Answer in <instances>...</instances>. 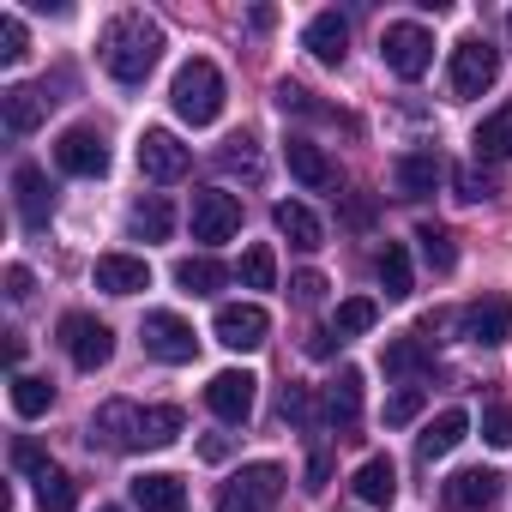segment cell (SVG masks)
<instances>
[{"mask_svg": "<svg viewBox=\"0 0 512 512\" xmlns=\"http://www.w3.org/2000/svg\"><path fill=\"white\" fill-rule=\"evenodd\" d=\"M97 55H103V67H109L115 85H145L151 67L163 61V31H157V19H145V13H115V19L103 25Z\"/></svg>", "mask_w": 512, "mask_h": 512, "instance_id": "obj_1", "label": "cell"}, {"mask_svg": "<svg viewBox=\"0 0 512 512\" xmlns=\"http://www.w3.org/2000/svg\"><path fill=\"white\" fill-rule=\"evenodd\" d=\"M356 494H362L368 506H392V500H398V464H392L386 452H374V458L356 470Z\"/></svg>", "mask_w": 512, "mask_h": 512, "instance_id": "obj_26", "label": "cell"}, {"mask_svg": "<svg viewBox=\"0 0 512 512\" xmlns=\"http://www.w3.org/2000/svg\"><path fill=\"white\" fill-rule=\"evenodd\" d=\"M452 187H458V199H470V205L494 193V181H488V175H476V169H458V175H452Z\"/></svg>", "mask_w": 512, "mask_h": 512, "instance_id": "obj_46", "label": "cell"}, {"mask_svg": "<svg viewBox=\"0 0 512 512\" xmlns=\"http://www.w3.org/2000/svg\"><path fill=\"white\" fill-rule=\"evenodd\" d=\"M235 278H241V290H278V253H272L266 241H253V247L241 253Z\"/></svg>", "mask_w": 512, "mask_h": 512, "instance_id": "obj_32", "label": "cell"}, {"mask_svg": "<svg viewBox=\"0 0 512 512\" xmlns=\"http://www.w3.org/2000/svg\"><path fill=\"white\" fill-rule=\"evenodd\" d=\"M139 338H145V350H151L157 362H169V368H181V362H193V356H199L193 326H187L181 314H169V308H151V314H145V326H139Z\"/></svg>", "mask_w": 512, "mask_h": 512, "instance_id": "obj_7", "label": "cell"}, {"mask_svg": "<svg viewBox=\"0 0 512 512\" xmlns=\"http://www.w3.org/2000/svg\"><path fill=\"white\" fill-rule=\"evenodd\" d=\"M127 229H133L139 241H163V235L175 229V211H169V199H157V193L133 199V211H127Z\"/></svg>", "mask_w": 512, "mask_h": 512, "instance_id": "obj_30", "label": "cell"}, {"mask_svg": "<svg viewBox=\"0 0 512 512\" xmlns=\"http://www.w3.org/2000/svg\"><path fill=\"white\" fill-rule=\"evenodd\" d=\"M278 109H284V115H314V121H332V109H320V103H314V91H302V85H290V79L278 85Z\"/></svg>", "mask_w": 512, "mask_h": 512, "instance_id": "obj_40", "label": "cell"}, {"mask_svg": "<svg viewBox=\"0 0 512 512\" xmlns=\"http://www.w3.org/2000/svg\"><path fill=\"white\" fill-rule=\"evenodd\" d=\"M97 290L103 296H139V290H151V266L139 253H103L97 260Z\"/></svg>", "mask_w": 512, "mask_h": 512, "instance_id": "obj_18", "label": "cell"}, {"mask_svg": "<svg viewBox=\"0 0 512 512\" xmlns=\"http://www.w3.org/2000/svg\"><path fill=\"white\" fill-rule=\"evenodd\" d=\"M272 223H278V235H284L290 247H302V253L326 247V223H320L308 205H296V199H278V205H272Z\"/></svg>", "mask_w": 512, "mask_h": 512, "instance_id": "obj_22", "label": "cell"}, {"mask_svg": "<svg viewBox=\"0 0 512 512\" xmlns=\"http://www.w3.org/2000/svg\"><path fill=\"white\" fill-rule=\"evenodd\" d=\"M211 332H217V344H223V350H260V344H266V332H272V320H266V308H260V302H223V308H217V320H211Z\"/></svg>", "mask_w": 512, "mask_h": 512, "instance_id": "obj_8", "label": "cell"}, {"mask_svg": "<svg viewBox=\"0 0 512 512\" xmlns=\"http://www.w3.org/2000/svg\"><path fill=\"white\" fill-rule=\"evenodd\" d=\"M37 506H43V512H73V506H79V488H73V476H67V470H49V476H37Z\"/></svg>", "mask_w": 512, "mask_h": 512, "instance_id": "obj_37", "label": "cell"}, {"mask_svg": "<svg viewBox=\"0 0 512 512\" xmlns=\"http://www.w3.org/2000/svg\"><path fill=\"white\" fill-rule=\"evenodd\" d=\"M476 163H506L512 157V103H500L482 127H476Z\"/></svg>", "mask_w": 512, "mask_h": 512, "instance_id": "obj_27", "label": "cell"}, {"mask_svg": "<svg viewBox=\"0 0 512 512\" xmlns=\"http://www.w3.org/2000/svg\"><path fill=\"white\" fill-rule=\"evenodd\" d=\"M253 392H260V380H253L247 368H223L205 380V410L217 422H247L253 416Z\"/></svg>", "mask_w": 512, "mask_h": 512, "instance_id": "obj_9", "label": "cell"}, {"mask_svg": "<svg viewBox=\"0 0 512 512\" xmlns=\"http://www.w3.org/2000/svg\"><path fill=\"white\" fill-rule=\"evenodd\" d=\"M440 500H446V512H482L500 500V476L494 470H458V476H446Z\"/></svg>", "mask_w": 512, "mask_h": 512, "instance_id": "obj_17", "label": "cell"}, {"mask_svg": "<svg viewBox=\"0 0 512 512\" xmlns=\"http://www.w3.org/2000/svg\"><path fill=\"white\" fill-rule=\"evenodd\" d=\"M187 428V416L175 404H145L139 416V452H157V446H175V434Z\"/></svg>", "mask_w": 512, "mask_h": 512, "instance_id": "obj_28", "label": "cell"}, {"mask_svg": "<svg viewBox=\"0 0 512 512\" xmlns=\"http://www.w3.org/2000/svg\"><path fill=\"white\" fill-rule=\"evenodd\" d=\"M217 169H223V175H241V181H260V175H266V163H260V145H253V133H235V139H223V151H217Z\"/></svg>", "mask_w": 512, "mask_h": 512, "instance_id": "obj_31", "label": "cell"}, {"mask_svg": "<svg viewBox=\"0 0 512 512\" xmlns=\"http://www.w3.org/2000/svg\"><path fill=\"white\" fill-rule=\"evenodd\" d=\"M332 338H338V332H314V338H308V356H332Z\"/></svg>", "mask_w": 512, "mask_h": 512, "instance_id": "obj_50", "label": "cell"}, {"mask_svg": "<svg viewBox=\"0 0 512 512\" xmlns=\"http://www.w3.org/2000/svg\"><path fill=\"white\" fill-rule=\"evenodd\" d=\"M139 169H145V181H181L193 169V151L169 127H145L139 133Z\"/></svg>", "mask_w": 512, "mask_h": 512, "instance_id": "obj_10", "label": "cell"}, {"mask_svg": "<svg viewBox=\"0 0 512 512\" xmlns=\"http://www.w3.org/2000/svg\"><path fill=\"white\" fill-rule=\"evenodd\" d=\"M199 458H211V464H223V458H229V440H223V434H211V440L199 446Z\"/></svg>", "mask_w": 512, "mask_h": 512, "instance_id": "obj_49", "label": "cell"}, {"mask_svg": "<svg viewBox=\"0 0 512 512\" xmlns=\"http://www.w3.org/2000/svg\"><path fill=\"white\" fill-rule=\"evenodd\" d=\"M494 79H500V49L482 43V37H464V43L452 49V73H446L452 97H482Z\"/></svg>", "mask_w": 512, "mask_h": 512, "instance_id": "obj_6", "label": "cell"}, {"mask_svg": "<svg viewBox=\"0 0 512 512\" xmlns=\"http://www.w3.org/2000/svg\"><path fill=\"white\" fill-rule=\"evenodd\" d=\"M374 272H380V290H386L392 302H404V296H410V253H404V241H386V247H380Z\"/></svg>", "mask_w": 512, "mask_h": 512, "instance_id": "obj_33", "label": "cell"}, {"mask_svg": "<svg viewBox=\"0 0 512 512\" xmlns=\"http://www.w3.org/2000/svg\"><path fill=\"white\" fill-rule=\"evenodd\" d=\"M278 494H284V470L278 464H241L217 488V512H272Z\"/></svg>", "mask_w": 512, "mask_h": 512, "instance_id": "obj_3", "label": "cell"}, {"mask_svg": "<svg viewBox=\"0 0 512 512\" xmlns=\"http://www.w3.org/2000/svg\"><path fill=\"white\" fill-rule=\"evenodd\" d=\"M380 61L398 73V79H422L428 67H434V37L422 31V25H386L380 31Z\"/></svg>", "mask_w": 512, "mask_h": 512, "instance_id": "obj_5", "label": "cell"}, {"mask_svg": "<svg viewBox=\"0 0 512 512\" xmlns=\"http://www.w3.org/2000/svg\"><path fill=\"white\" fill-rule=\"evenodd\" d=\"M169 103H175V115H181L187 127H211V121L223 115V73H217L205 55L181 61V73H175V85H169Z\"/></svg>", "mask_w": 512, "mask_h": 512, "instance_id": "obj_2", "label": "cell"}, {"mask_svg": "<svg viewBox=\"0 0 512 512\" xmlns=\"http://www.w3.org/2000/svg\"><path fill=\"white\" fill-rule=\"evenodd\" d=\"M241 229V199L223 187L193 193V241H229Z\"/></svg>", "mask_w": 512, "mask_h": 512, "instance_id": "obj_13", "label": "cell"}, {"mask_svg": "<svg viewBox=\"0 0 512 512\" xmlns=\"http://www.w3.org/2000/svg\"><path fill=\"white\" fill-rule=\"evenodd\" d=\"M416 416H422V386H404L386 398V428H410Z\"/></svg>", "mask_w": 512, "mask_h": 512, "instance_id": "obj_41", "label": "cell"}, {"mask_svg": "<svg viewBox=\"0 0 512 512\" xmlns=\"http://www.w3.org/2000/svg\"><path fill=\"white\" fill-rule=\"evenodd\" d=\"M13 464H19V470H31V476H49V470H55V464H49V452H43L37 440H13Z\"/></svg>", "mask_w": 512, "mask_h": 512, "instance_id": "obj_44", "label": "cell"}, {"mask_svg": "<svg viewBox=\"0 0 512 512\" xmlns=\"http://www.w3.org/2000/svg\"><path fill=\"white\" fill-rule=\"evenodd\" d=\"M49 404H55V386L43 374H13V410L19 416H49Z\"/></svg>", "mask_w": 512, "mask_h": 512, "instance_id": "obj_35", "label": "cell"}, {"mask_svg": "<svg viewBox=\"0 0 512 512\" xmlns=\"http://www.w3.org/2000/svg\"><path fill=\"white\" fill-rule=\"evenodd\" d=\"M302 49H308L314 61L338 67V61L350 55V19H344V13H314L308 31H302Z\"/></svg>", "mask_w": 512, "mask_h": 512, "instance_id": "obj_19", "label": "cell"}, {"mask_svg": "<svg viewBox=\"0 0 512 512\" xmlns=\"http://www.w3.org/2000/svg\"><path fill=\"white\" fill-rule=\"evenodd\" d=\"M103 512H121V506H103Z\"/></svg>", "mask_w": 512, "mask_h": 512, "instance_id": "obj_51", "label": "cell"}, {"mask_svg": "<svg viewBox=\"0 0 512 512\" xmlns=\"http://www.w3.org/2000/svg\"><path fill=\"white\" fill-rule=\"evenodd\" d=\"M49 85H7L0 91V121H7V133L13 139H25V133H37L43 127V115H49Z\"/></svg>", "mask_w": 512, "mask_h": 512, "instance_id": "obj_16", "label": "cell"}, {"mask_svg": "<svg viewBox=\"0 0 512 512\" xmlns=\"http://www.w3.org/2000/svg\"><path fill=\"white\" fill-rule=\"evenodd\" d=\"M175 284H181L187 296H217V290L229 284V272L211 260V253H187V260L175 266Z\"/></svg>", "mask_w": 512, "mask_h": 512, "instance_id": "obj_29", "label": "cell"}, {"mask_svg": "<svg viewBox=\"0 0 512 512\" xmlns=\"http://www.w3.org/2000/svg\"><path fill=\"white\" fill-rule=\"evenodd\" d=\"M374 320H380V302H368V296H350V302H338V320H332V332H338V344H344V338H362V332H374Z\"/></svg>", "mask_w": 512, "mask_h": 512, "instance_id": "obj_34", "label": "cell"}, {"mask_svg": "<svg viewBox=\"0 0 512 512\" xmlns=\"http://www.w3.org/2000/svg\"><path fill=\"white\" fill-rule=\"evenodd\" d=\"M416 241H422V260H428L434 272H452V266H458V247H452V235H446L440 223H416Z\"/></svg>", "mask_w": 512, "mask_h": 512, "instance_id": "obj_36", "label": "cell"}, {"mask_svg": "<svg viewBox=\"0 0 512 512\" xmlns=\"http://www.w3.org/2000/svg\"><path fill=\"white\" fill-rule=\"evenodd\" d=\"M506 31H512V19H506Z\"/></svg>", "mask_w": 512, "mask_h": 512, "instance_id": "obj_52", "label": "cell"}, {"mask_svg": "<svg viewBox=\"0 0 512 512\" xmlns=\"http://www.w3.org/2000/svg\"><path fill=\"white\" fill-rule=\"evenodd\" d=\"M428 368V344L422 338H392L386 344V374H422Z\"/></svg>", "mask_w": 512, "mask_h": 512, "instance_id": "obj_38", "label": "cell"}, {"mask_svg": "<svg viewBox=\"0 0 512 512\" xmlns=\"http://www.w3.org/2000/svg\"><path fill=\"white\" fill-rule=\"evenodd\" d=\"M13 205H19V223H25V229H49V217H55V187H49V175H43L37 163H19V169H13Z\"/></svg>", "mask_w": 512, "mask_h": 512, "instance_id": "obj_15", "label": "cell"}, {"mask_svg": "<svg viewBox=\"0 0 512 512\" xmlns=\"http://www.w3.org/2000/svg\"><path fill=\"white\" fill-rule=\"evenodd\" d=\"M55 163L67 169V175H109V145H103V133L97 127H67L61 139H55Z\"/></svg>", "mask_w": 512, "mask_h": 512, "instance_id": "obj_12", "label": "cell"}, {"mask_svg": "<svg viewBox=\"0 0 512 512\" xmlns=\"http://www.w3.org/2000/svg\"><path fill=\"white\" fill-rule=\"evenodd\" d=\"M139 416H145V404H133V398H109V404L91 416V446L139 452Z\"/></svg>", "mask_w": 512, "mask_h": 512, "instance_id": "obj_14", "label": "cell"}, {"mask_svg": "<svg viewBox=\"0 0 512 512\" xmlns=\"http://www.w3.org/2000/svg\"><path fill=\"white\" fill-rule=\"evenodd\" d=\"M464 434H470V416H464V410H440V416H434V422L416 434V452L434 464V458H446V452H452Z\"/></svg>", "mask_w": 512, "mask_h": 512, "instance_id": "obj_25", "label": "cell"}, {"mask_svg": "<svg viewBox=\"0 0 512 512\" xmlns=\"http://www.w3.org/2000/svg\"><path fill=\"white\" fill-rule=\"evenodd\" d=\"M326 482H332V452H314V458H308V482H302V488H308V494H320Z\"/></svg>", "mask_w": 512, "mask_h": 512, "instance_id": "obj_47", "label": "cell"}, {"mask_svg": "<svg viewBox=\"0 0 512 512\" xmlns=\"http://www.w3.org/2000/svg\"><path fill=\"white\" fill-rule=\"evenodd\" d=\"M482 440L488 446H512V410L506 404H488L482 410Z\"/></svg>", "mask_w": 512, "mask_h": 512, "instance_id": "obj_42", "label": "cell"}, {"mask_svg": "<svg viewBox=\"0 0 512 512\" xmlns=\"http://www.w3.org/2000/svg\"><path fill=\"white\" fill-rule=\"evenodd\" d=\"M458 332H464L470 344H482V350H500V344L512 338V302H506V296H476V302L458 314Z\"/></svg>", "mask_w": 512, "mask_h": 512, "instance_id": "obj_11", "label": "cell"}, {"mask_svg": "<svg viewBox=\"0 0 512 512\" xmlns=\"http://www.w3.org/2000/svg\"><path fill=\"white\" fill-rule=\"evenodd\" d=\"M284 422H314V392L308 386H284Z\"/></svg>", "mask_w": 512, "mask_h": 512, "instance_id": "obj_43", "label": "cell"}, {"mask_svg": "<svg viewBox=\"0 0 512 512\" xmlns=\"http://www.w3.org/2000/svg\"><path fill=\"white\" fill-rule=\"evenodd\" d=\"M356 416H362V368H344L326 392V422L338 428V440H356Z\"/></svg>", "mask_w": 512, "mask_h": 512, "instance_id": "obj_20", "label": "cell"}, {"mask_svg": "<svg viewBox=\"0 0 512 512\" xmlns=\"http://www.w3.org/2000/svg\"><path fill=\"white\" fill-rule=\"evenodd\" d=\"M133 506L139 512H187V482L169 470H145V476H133Z\"/></svg>", "mask_w": 512, "mask_h": 512, "instance_id": "obj_21", "label": "cell"}, {"mask_svg": "<svg viewBox=\"0 0 512 512\" xmlns=\"http://www.w3.org/2000/svg\"><path fill=\"white\" fill-rule=\"evenodd\" d=\"M290 296H296L302 308H314V302H326V278H320V272H296V278H290Z\"/></svg>", "mask_w": 512, "mask_h": 512, "instance_id": "obj_45", "label": "cell"}, {"mask_svg": "<svg viewBox=\"0 0 512 512\" xmlns=\"http://www.w3.org/2000/svg\"><path fill=\"white\" fill-rule=\"evenodd\" d=\"M31 55V37H25V19L19 13H0V61L7 67H19Z\"/></svg>", "mask_w": 512, "mask_h": 512, "instance_id": "obj_39", "label": "cell"}, {"mask_svg": "<svg viewBox=\"0 0 512 512\" xmlns=\"http://www.w3.org/2000/svg\"><path fill=\"white\" fill-rule=\"evenodd\" d=\"M61 350H67V362H73L79 374H97V368L115 356V332H109L97 314H67V320H61Z\"/></svg>", "mask_w": 512, "mask_h": 512, "instance_id": "obj_4", "label": "cell"}, {"mask_svg": "<svg viewBox=\"0 0 512 512\" xmlns=\"http://www.w3.org/2000/svg\"><path fill=\"white\" fill-rule=\"evenodd\" d=\"M284 157H290V175H296L302 187H314V193L338 187V169L326 163V151H320L314 139H290V145H284Z\"/></svg>", "mask_w": 512, "mask_h": 512, "instance_id": "obj_23", "label": "cell"}, {"mask_svg": "<svg viewBox=\"0 0 512 512\" xmlns=\"http://www.w3.org/2000/svg\"><path fill=\"white\" fill-rule=\"evenodd\" d=\"M440 175H446L440 151H404V157H398V193H404V199H428V193L440 187Z\"/></svg>", "mask_w": 512, "mask_h": 512, "instance_id": "obj_24", "label": "cell"}, {"mask_svg": "<svg viewBox=\"0 0 512 512\" xmlns=\"http://www.w3.org/2000/svg\"><path fill=\"white\" fill-rule=\"evenodd\" d=\"M31 290H37V278H31L25 266H7V296H13V302H31Z\"/></svg>", "mask_w": 512, "mask_h": 512, "instance_id": "obj_48", "label": "cell"}]
</instances>
